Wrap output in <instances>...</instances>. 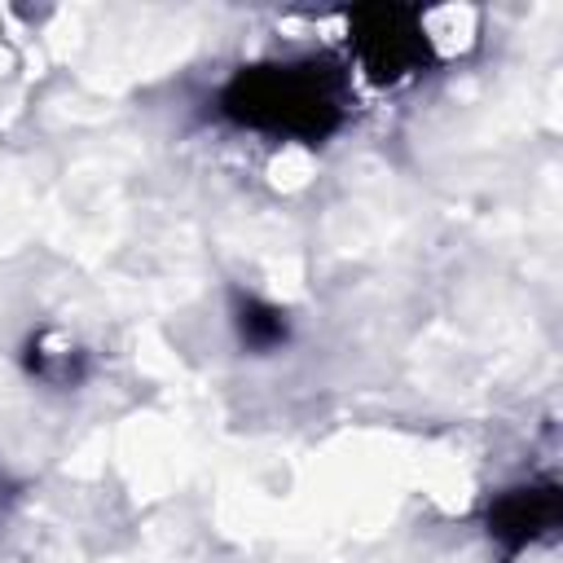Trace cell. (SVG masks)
Instances as JSON below:
<instances>
[{"mask_svg":"<svg viewBox=\"0 0 563 563\" xmlns=\"http://www.w3.org/2000/svg\"><path fill=\"white\" fill-rule=\"evenodd\" d=\"M352 48H356L361 66L383 84L418 75L431 57V40H427L418 13L400 9V4L356 9L352 13Z\"/></svg>","mask_w":563,"mask_h":563,"instance_id":"2","label":"cell"},{"mask_svg":"<svg viewBox=\"0 0 563 563\" xmlns=\"http://www.w3.org/2000/svg\"><path fill=\"white\" fill-rule=\"evenodd\" d=\"M238 339H242V347H251V352H277L282 343H286V334H290V325H286V317L273 308V303H264V299H238Z\"/></svg>","mask_w":563,"mask_h":563,"instance_id":"4","label":"cell"},{"mask_svg":"<svg viewBox=\"0 0 563 563\" xmlns=\"http://www.w3.org/2000/svg\"><path fill=\"white\" fill-rule=\"evenodd\" d=\"M559 523V488L554 484H528L510 488L488 506V532L506 545H528L541 532Z\"/></svg>","mask_w":563,"mask_h":563,"instance_id":"3","label":"cell"},{"mask_svg":"<svg viewBox=\"0 0 563 563\" xmlns=\"http://www.w3.org/2000/svg\"><path fill=\"white\" fill-rule=\"evenodd\" d=\"M220 110L238 128L321 141L343 119V79L330 62L299 57V62H255L242 66L224 92Z\"/></svg>","mask_w":563,"mask_h":563,"instance_id":"1","label":"cell"}]
</instances>
